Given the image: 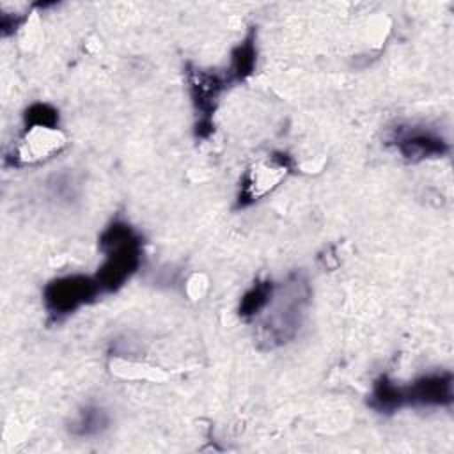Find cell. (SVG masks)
<instances>
[{"mask_svg": "<svg viewBox=\"0 0 454 454\" xmlns=\"http://www.w3.org/2000/svg\"><path fill=\"white\" fill-rule=\"evenodd\" d=\"M312 300V287L305 273L291 271L275 286L273 296L255 319V346L273 351L289 344L300 332Z\"/></svg>", "mask_w": 454, "mask_h": 454, "instance_id": "cell-1", "label": "cell"}, {"mask_svg": "<svg viewBox=\"0 0 454 454\" xmlns=\"http://www.w3.org/2000/svg\"><path fill=\"white\" fill-rule=\"evenodd\" d=\"M99 250L105 254L94 278L101 294L117 293L142 266L144 238L126 220L114 218L98 238Z\"/></svg>", "mask_w": 454, "mask_h": 454, "instance_id": "cell-2", "label": "cell"}, {"mask_svg": "<svg viewBox=\"0 0 454 454\" xmlns=\"http://www.w3.org/2000/svg\"><path fill=\"white\" fill-rule=\"evenodd\" d=\"M184 74L195 114L193 135L197 140H206L215 131V114L222 94L231 87V83L223 71L204 69L193 64L186 66Z\"/></svg>", "mask_w": 454, "mask_h": 454, "instance_id": "cell-3", "label": "cell"}, {"mask_svg": "<svg viewBox=\"0 0 454 454\" xmlns=\"http://www.w3.org/2000/svg\"><path fill=\"white\" fill-rule=\"evenodd\" d=\"M101 294L94 275L69 273L48 280L43 287V305L51 323H59Z\"/></svg>", "mask_w": 454, "mask_h": 454, "instance_id": "cell-4", "label": "cell"}, {"mask_svg": "<svg viewBox=\"0 0 454 454\" xmlns=\"http://www.w3.org/2000/svg\"><path fill=\"white\" fill-rule=\"evenodd\" d=\"M294 172V160L289 153L273 151L266 158L252 163L239 181L236 209H243L271 193L289 174Z\"/></svg>", "mask_w": 454, "mask_h": 454, "instance_id": "cell-5", "label": "cell"}, {"mask_svg": "<svg viewBox=\"0 0 454 454\" xmlns=\"http://www.w3.org/2000/svg\"><path fill=\"white\" fill-rule=\"evenodd\" d=\"M67 138L60 128L53 126H23L18 140L7 151L4 161L9 167H34L60 154Z\"/></svg>", "mask_w": 454, "mask_h": 454, "instance_id": "cell-6", "label": "cell"}, {"mask_svg": "<svg viewBox=\"0 0 454 454\" xmlns=\"http://www.w3.org/2000/svg\"><path fill=\"white\" fill-rule=\"evenodd\" d=\"M388 145H392L408 161H424L442 158L450 153V144L440 131L424 124H397L388 133Z\"/></svg>", "mask_w": 454, "mask_h": 454, "instance_id": "cell-7", "label": "cell"}, {"mask_svg": "<svg viewBox=\"0 0 454 454\" xmlns=\"http://www.w3.org/2000/svg\"><path fill=\"white\" fill-rule=\"evenodd\" d=\"M454 376L450 371H433L399 385L401 408H447L454 401Z\"/></svg>", "mask_w": 454, "mask_h": 454, "instance_id": "cell-8", "label": "cell"}, {"mask_svg": "<svg viewBox=\"0 0 454 454\" xmlns=\"http://www.w3.org/2000/svg\"><path fill=\"white\" fill-rule=\"evenodd\" d=\"M257 32L254 27L247 32L243 41H239L232 51H231V60L229 66L223 69L227 80L231 85L245 82L248 76L254 74L255 71V62H257V44H255Z\"/></svg>", "mask_w": 454, "mask_h": 454, "instance_id": "cell-9", "label": "cell"}, {"mask_svg": "<svg viewBox=\"0 0 454 454\" xmlns=\"http://www.w3.org/2000/svg\"><path fill=\"white\" fill-rule=\"evenodd\" d=\"M110 424L108 411L98 404L82 406L67 424V431L74 438H94Z\"/></svg>", "mask_w": 454, "mask_h": 454, "instance_id": "cell-10", "label": "cell"}, {"mask_svg": "<svg viewBox=\"0 0 454 454\" xmlns=\"http://www.w3.org/2000/svg\"><path fill=\"white\" fill-rule=\"evenodd\" d=\"M275 286L277 284L271 278H257L239 300V305H238L239 317L243 321H255L270 303Z\"/></svg>", "mask_w": 454, "mask_h": 454, "instance_id": "cell-11", "label": "cell"}, {"mask_svg": "<svg viewBox=\"0 0 454 454\" xmlns=\"http://www.w3.org/2000/svg\"><path fill=\"white\" fill-rule=\"evenodd\" d=\"M369 408L381 415H392L401 410V401H399V385L388 376V374H380L372 381L371 394L367 397Z\"/></svg>", "mask_w": 454, "mask_h": 454, "instance_id": "cell-12", "label": "cell"}, {"mask_svg": "<svg viewBox=\"0 0 454 454\" xmlns=\"http://www.w3.org/2000/svg\"><path fill=\"white\" fill-rule=\"evenodd\" d=\"M60 115L59 110L46 103V101H35L28 105L23 112V126H53L59 128Z\"/></svg>", "mask_w": 454, "mask_h": 454, "instance_id": "cell-13", "label": "cell"}]
</instances>
